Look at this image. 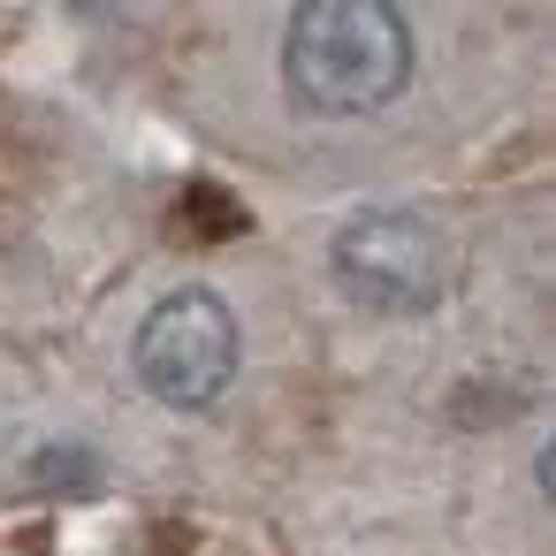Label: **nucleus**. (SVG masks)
I'll return each mask as SVG.
<instances>
[{
    "label": "nucleus",
    "instance_id": "20e7f679",
    "mask_svg": "<svg viewBox=\"0 0 556 556\" xmlns=\"http://www.w3.org/2000/svg\"><path fill=\"white\" fill-rule=\"evenodd\" d=\"M176 229H191V237H237L244 229V206L229 191H214V184H191L184 206H176Z\"/></svg>",
    "mask_w": 556,
    "mask_h": 556
},
{
    "label": "nucleus",
    "instance_id": "423d86ee",
    "mask_svg": "<svg viewBox=\"0 0 556 556\" xmlns=\"http://www.w3.org/2000/svg\"><path fill=\"white\" fill-rule=\"evenodd\" d=\"M533 480H541V495H556V450H541V457H533Z\"/></svg>",
    "mask_w": 556,
    "mask_h": 556
},
{
    "label": "nucleus",
    "instance_id": "7ed1b4c3",
    "mask_svg": "<svg viewBox=\"0 0 556 556\" xmlns=\"http://www.w3.org/2000/svg\"><path fill=\"white\" fill-rule=\"evenodd\" d=\"M336 290L374 313V320H419L442 298V229L412 206H374L351 214L328 244Z\"/></svg>",
    "mask_w": 556,
    "mask_h": 556
},
{
    "label": "nucleus",
    "instance_id": "39448f33",
    "mask_svg": "<svg viewBox=\"0 0 556 556\" xmlns=\"http://www.w3.org/2000/svg\"><path fill=\"white\" fill-rule=\"evenodd\" d=\"M31 480H39V488H92L100 465H92L85 450H47V457L31 465Z\"/></svg>",
    "mask_w": 556,
    "mask_h": 556
},
{
    "label": "nucleus",
    "instance_id": "f257e3e1",
    "mask_svg": "<svg viewBox=\"0 0 556 556\" xmlns=\"http://www.w3.org/2000/svg\"><path fill=\"white\" fill-rule=\"evenodd\" d=\"M282 85L298 115L351 123L412 85V24L396 0H298L282 31Z\"/></svg>",
    "mask_w": 556,
    "mask_h": 556
},
{
    "label": "nucleus",
    "instance_id": "f03ea898",
    "mask_svg": "<svg viewBox=\"0 0 556 556\" xmlns=\"http://www.w3.org/2000/svg\"><path fill=\"white\" fill-rule=\"evenodd\" d=\"M130 374H138L146 396L168 404V412H206V404H222L229 381H237V313H229V298L206 290V282L168 290V298L138 320V336H130Z\"/></svg>",
    "mask_w": 556,
    "mask_h": 556
}]
</instances>
